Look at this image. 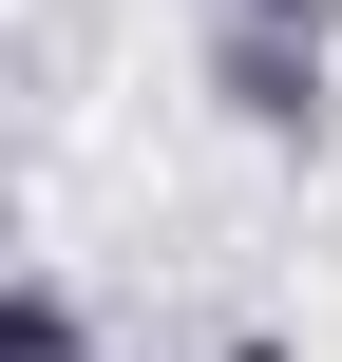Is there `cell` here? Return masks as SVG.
<instances>
[{
	"instance_id": "3",
	"label": "cell",
	"mask_w": 342,
	"mask_h": 362,
	"mask_svg": "<svg viewBox=\"0 0 342 362\" xmlns=\"http://www.w3.org/2000/svg\"><path fill=\"white\" fill-rule=\"evenodd\" d=\"M209 362H286V344H267V325H248V344H209Z\"/></svg>"
},
{
	"instance_id": "4",
	"label": "cell",
	"mask_w": 342,
	"mask_h": 362,
	"mask_svg": "<svg viewBox=\"0 0 342 362\" xmlns=\"http://www.w3.org/2000/svg\"><path fill=\"white\" fill-rule=\"evenodd\" d=\"M248 19H324V0H248Z\"/></svg>"
},
{
	"instance_id": "1",
	"label": "cell",
	"mask_w": 342,
	"mask_h": 362,
	"mask_svg": "<svg viewBox=\"0 0 342 362\" xmlns=\"http://www.w3.org/2000/svg\"><path fill=\"white\" fill-rule=\"evenodd\" d=\"M209 95H228V134H267V153H324V19H209Z\"/></svg>"
},
{
	"instance_id": "2",
	"label": "cell",
	"mask_w": 342,
	"mask_h": 362,
	"mask_svg": "<svg viewBox=\"0 0 342 362\" xmlns=\"http://www.w3.org/2000/svg\"><path fill=\"white\" fill-rule=\"evenodd\" d=\"M0 362H95V344H76V286H57V267H19V286H0Z\"/></svg>"
}]
</instances>
